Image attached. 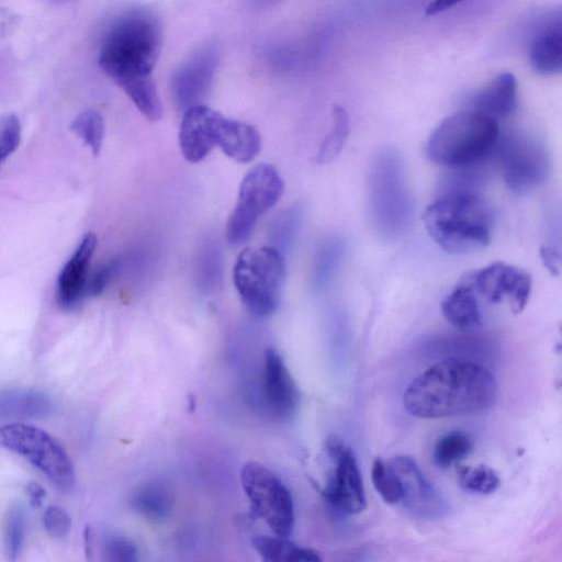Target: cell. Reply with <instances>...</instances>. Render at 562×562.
Returning a JSON list of instances; mask_svg holds the SVG:
<instances>
[{
	"label": "cell",
	"instance_id": "4fadbf2b",
	"mask_svg": "<svg viewBox=\"0 0 562 562\" xmlns=\"http://www.w3.org/2000/svg\"><path fill=\"white\" fill-rule=\"evenodd\" d=\"M220 61V48L216 43L209 42L198 48L171 78V93L176 106L186 110L202 104L207 95Z\"/></svg>",
	"mask_w": 562,
	"mask_h": 562
},
{
	"label": "cell",
	"instance_id": "4dcf8cb0",
	"mask_svg": "<svg viewBox=\"0 0 562 562\" xmlns=\"http://www.w3.org/2000/svg\"><path fill=\"white\" fill-rule=\"evenodd\" d=\"M26 518L20 505H15L8 512L4 524V548L10 561H15L22 549L25 539Z\"/></svg>",
	"mask_w": 562,
	"mask_h": 562
},
{
	"label": "cell",
	"instance_id": "8d00e7d4",
	"mask_svg": "<svg viewBox=\"0 0 562 562\" xmlns=\"http://www.w3.org/2000/svg\"><path fill=\"white\" fill-rule=\"evenodd\" d=\"M120 267L121 260L119 258L111 259L102 265L88 280L87 296L101 294L119 272Z\"/></svg>",
	"mask_w": 562,
	"mask_h": 562
},
{
	"label": "cell",
	"instance_id": "30bf717a",
	"mask_svg": "<svg viewBox=\"0 0 562 562\" xmlns=\"http://www.w3.org/2000/svg\"><path fill=\"white\" fill-rule=\"evenodd\" d=\"M283 180L270 165L254 167L243 179L236 206L227 224V239L239 245L251 235L258 220L283 193Z\"/></svg>",
	"mask_w": 562,
	"mask_h": 562
},
{
	"label": "cell",
	"instance_id": "603a6c76",
	"mask_svg": "<svg viewBox=\"0 0 562 562\" xmlns=\"http://www.w3.org/2000/svg\"><path fill=\"white\" fill-rule=\"evenodd\" d=\"M258 555L266 562H319L322 557L311 548L295 544L285 537L258 536L251 540Z\"/></svg>",
	"mask_w": 562,
	"mask_h": 562
},
{
	"label": "cell",
	"instance_id": "cb8c5ba5",
	"mask_svg": "<svg viewBox=\"0 0 562 562\" xmlns=\"http://www.w3.org/2000/svg\"><path fill=\"white\" fill-rule=\"evenodd\" d=\"M345 252L346 243L339 236H330L322 241L316 250L312 271V283L315 290H324L331 283Z\"/></svg>",
	"mask_w": 562,
	"mask_h": 562
},
{
	"label": "cell",
	"instance_id": "b9f144b4",
	"mask_svg": "<svg viewBox=\"0 0 562 562\" xmlns=\"http://www.w3.org/2000/svg\"><path fill=\"white\" fill-rule=\"evenodd\" d=\"M49 1H52V2H54V3H63V2H66V1H68V0H49Z\"/></svg>",
	"mask_w": 562,
	"mask_h": 562
},
{
	"label": "cell",
	"instance_id": "2e32d148",
	"mask_svg": "<svg viewBox=\"0 0 562 562\" xmlns=\"http://www.w3.org/2000/svg\"><path fill=\"white\" fill-rule=\"evenodd\" d=\"M220 112L198 104L183 112L179 130V145L190 162L205 158L216 146V123Z\"/></svg>",
	"mask_w": 562,
	"mask_h": 562
},
{
	"label": "cell",
	"instance_id": "6da1fadb",
	"mask_svg": "<svg viewBox=\"0 0 562 562\" xmlns=\"http://www.w3.org/2000/svg\"><path fill=\"white\" fill-rule=\"evenodd\" d=\"M497 391L496 379L487 367L464 359H446L408 384L403 405L411 415L426 419L473 414L490 408Z\"/></svg>",
	"mask_w": 562,
	"mask_h": 562
},
{
	"label": "cell",
	"instance_id": "5b68a950",
	"mask_svg": "<svg viewBox=\"0 0 562 562\" xmlns=\"http://www.w3.org/2000/svg\"><path fill=\"white\" fill-rule=\"evenodd\" d=\"M499 134L496 120L473 110L461 111L446 117L435 128L426 153L441 166L471 167L494 153Z\"/></svg>",
	"mask_w": 562,
	"mask_h": 562
},
{
	"label": "cell",
	"instance_id": "8fae6325",
	"mask_svg": "<svg viewBox=\"0 0 562 562\" xmlns=\"http://www.w3.org/2000/svg\"><path fill=\"white\" fill-rule=\"evenodd\" d=\"M326 451L335 462L323 495L336 510L346 515H356L367 507L364 487L357 458L350 447L337 435L326 439Z\"/></svg>",
	"mask_w": 562,
	"mask_h": 562
},
{
	"label": "cell",
	"instance_id": "f546056e",
	"mask_svg": "<svg viewBox=\"0 0 562 562\" xmlns=\"http://www.w3.org/2000/svg\"><path fill=\"white\" fill-rule=\"evenodd\" d=\"M458 481L464 491L476 494H491L499 485L495 470L485 464L460 468Z\"/></svg>",
	"mask_w": 562,
	"mask_h": 562
},
{
	"label": "cell",
	"instance_id": "e0dca14e",
	"mask_svg": "<svg viewBox=\"0 0 562 562\" xmlns=\"http://www.w3.org/2000/svg\"><path fill=\"white\" fill-rule=\"evenodd\" d=\"M97 236L87 233L63 267L56 286V301L64 310L76 307L87 296L88 272Z\"/></svg>",
	"mask_w": 562,
	"mask_h": 562
},
{
	"label": "cell",
	"instance_id": "83f0119b",
	"mask_svg": "<svg viewBox=\"0 0 562 562\" xmlns=\"http://www.w3.org/2000/svg\"><path fill=\"white\" fill-rule=\"evenodd\" d=\"M302 224V212L297 206L280 213L271 223L269 239L272 247L282 254L292 247Z\"/></svg>",
	"mask_w": 562,
	"mask_h": 562
},
{
	"label": "cell",
	"instance_id": "f35d334b",
	"mask_svg": "<svg viewBox=\"0 0 562 562\" xmlns=\"http://www.w3.org/2000/svg\"><path fill=\"white\" fill-rule=\"evenodd\" d=\"M26 494L31 506L34 508L41 507L46 496V492L43 486L36 482H30L27 484Z\"/></svg>",
	"mask_w": 562,
	"mask_h": 562
},
{
	"label": "cell",
	"instance_id": "44dd1931",
	"mask_svg": "<svg viewBox=\"0 0 562 562\" xmlns=\"http://www.w3.org/2000/svg\"><path fill=\"white\" fill-rule=\"evenodd\" d=\"M52 400L33 389H13L0 392V419H36L53 413Z\"/></svg>",
	"mask_w": 562,
	"mask_h": 562
},
{
	"label": "cell",
	"instance_id": "3957f363",
	"mask_svg": "<svg viewBox=\"0 0 562 562\" xmlns=\"http://www.w3.org/2000/svg\"><path fill=\"white\" fill-rule=\"evenodd\" d=\"M429 236L445 251L464 255L491 243L493 215L475 193L452 190L430 203L423 214Z\"/></svg>",
	"mask_w": 562,
	"mask_h": 562
},
{
	"label": "cell",
	"instance_id": "52a82bcc",
	"mask_svg": "<svg viewBox=\"0 0 562 562\" xmlns=\"http://www.w3.org/2000/svg\"><path fill=\"white\" fill-rule=\"evenodd\" d=\"M0 446L26 459L59 491L74 490V465L64 448L45 430L22 423L3 425Z\"/></svg>",
	"mask_w": 562,
	"mask_h": 562
},
{
	"label": "cell",
	"instance_id": "4316f807",
	"mask_svg": "<svg viewBox=\"0 0 562 562\" xmlns=\"http://www.w3.org/2000/svg\"><path fill=\"white\" fill-rule=\"evenodd\" d=\"M333 124L329 133L321 144L317 153V162L327 164L334 160L342 150L349 135V117L342 106L333 109Z\"/></svg>",
	"mask_w": 562,
	"mask_h": 562
},
{
	"label": "cell",
	"instance_id": "9a60e30c",
	"mask_svg": "<svg viewBox=\"0 0 562 562\" xmlns=\"http://www.w3.org/2000/svg\"><path fill=\"white\" fill-rule=\"evenodd\" d=\"M262 394L269 412L277 418L291 416L300 402L296 383L273 348H267L263 355Z\"/></svg>",
	"mask_w": 562,
	"mask_h": 562
},
{
	"label": "cell",
	"instance_id": "277c9868",
	"mask_svg": "<svg viewBox=\"0 0 562 562\" xmlns=\"http://www.w3.org/2000/svg\"><path fill=\"white\" fill-rule=\"evenodd\" d=\"M368 207L375 232L394 240L408 229L412 198L401 154L393 147L380 149L373 157L367 179Z\"/></svg>",
	"mask_w": 562,
	"mask_h": 562
},
{
	"label": "cell",
	"instance_id": "ffe728a7",
	"mask_svg": "<svg viewBox=\"0 0 562 562\" xmlns=\"http://www.w3.org/2000/svg\"><path fill=\"white\" fill-rule=\"evenodd\" d=\"M441 313L448 323L460 331H468L481 325L482 313L477 294L465 278L445 296Z\"/></svg>",
	"mask_w": 562,
	"mask_h": 562
},
{
	"label": "cell",
	"instance_id": "7402d4cb",
	"mask_svg": "<svg viewBox=\"0 0 562 562\" xmlns=\"http://www.w3.org/2000/svg\"><path fill=\"white\" fill-rule=\"evenodd\" d=\"M530 65L542 76L559 74L562 68V32L561 21L547 25L533 40L530 46Z\"/></svg>",
	"mask_w": 562,
	"mask_h": 562
},
{
	"label": "cell",
	"instance_id": "7c38bea8",
	"mask_svg": "<svg viewBox=\"0 0 562 562\" xmlns=\"http://www.w3.org/2000/svg\"><path fill=\"white\" fill-rule=\"evenodd\" d=\"M477 295L490 303L508 301L514 314L526 307L532 285L531 276L524 269L496 261L465 277Z\"/></svg>",
	"mask_w": 562,
	"mask_h": 562
},
{
	"label": "cell",
	"instance_id": "d590c367",
	"mask_svg": "<svg viewBox=\"0 0 562 562\" xmlns=\"http://www.w3.org/2000/svg\"><path fill=\"white\" fill-rule=\"evenodd\" d=\"M43 524L47 533L56 539L65 538L71 526L70 516L59 506H49L43 516Z\"/></svg>",
	"mask_w": 562,
	"mask_h": 562
},
{
	"label": "cell",
	"instance_id": "9c48e42d",
	"mask_svg": "<svg viewBox=\"0 0 562 562\" xmlns=\"http://www.w3.org/2000/svg\"><path fill=\"white\" fill-rule=\"evenodd\" d=\"M507 188L524 195L547 178L550 158L544 145L533 136L512 132L498 137L494 153Z\"/></svg>",
	"mask_w": 562,
	"mask_h": 562
},
{
	"label": "cell",
	"instance_id": "836d02e7",
	"mask_svg": "<svg viewBox=\"0 0 562 562\" xmlns=\"http://www.w3.org/2000/svg\"><path fill=\"white\" fill-rule=\"evenodd\" d=\"M21 140V124L14 114L0 116V166L18 148Z\"/></svg>",
	"mask_w": 562,
	"mask_h": 562
},
{
	"label": "cell",
	"instance_id": "7a4b0ae2",
	"mask_svg": "<svg viewBox=\"0 0 562 562\" xmlns=\"http://www.w3.org/2000/svg\"><path fill=\"white\" fill-rule=\"evenodd\" d=\"M162 43L161 23L147 8L117 15L102 36L99 65L125 93L154 81L151 74Z\"/></svg>",
	"mask_w": 562,
	"mask_h": 562
},
{
	"label": "cell",
	"instance_id": "e575fe53",
	"mask_svg": "<svg viewBox=\"0 0 562 562\" xmlns=\"http://www.w3.org/2000/svg\"><path fill=\"white\" fill-rule=\"evenodd\" d=\"M102 553L109 561L131 562L138 559L136 546L128 539L119 536H108L103 539Z\"/></svg>",
	"mask_w": 562,
	"mask_h": 562
},
{
	"label": "cell",
	"instance_id": "ab89813d",
	"mask_svg": "<svg viewBox=\"0 0 562 562\" xmlns=\"http://www.w3.org/2000/svg\"><path fill=\"white\" fill-rule=\"evenodd\" d=\"M462 1L463 0H432L428 4V7L426 9V13L428 15H435V14L441 13Z\"/></svg>",
	"mask_w": 562,
	"mask_h": 562
},
{
	"label": "cell",
	"instance_id": "d6a6232c",
	"mask_svg": "<svg viewBox=\"0 0 562 562\" xmlns=\"http://www.w3.org/2000/svg\"><path fill=\"white\" fill-rule=\"evenodd\" d=\"M199 279L205 290H214L221 279V254L216 245L209 243L199 259Z\"/></svg>",
	"mask_w": 562,
	"mask_h": 562
},
{
	"label": "cell",
	"instance_id": "484cf974",
	"mask_svg": "<svg viewBox=\"0 0 562 562\" xmlns=\"http://www.w3.org/2000/svg\"><path fill=\"white\" fill-rule=\"evenodd\" d=\"M472 441L469 435L461 430H452L441 436L434 447V461L447 469L469 454Z\"/></svg>",
	"mask_w": 562,
	"mask_h": 562
},
{
	"label": "cell",
	"instance_id": "60d3db41",
	"mask_svg": "<svg viewBox=\"0 0 562 562\" xmlns=\"http://www.w3.org/2000/svg\"><path fill=\"white\" fill-rule=\"evenodd\" d=\"M280 0H249L250 4L256 9H263L276 4Z\"/></svg>",
	"mask_w": 562,
	"mask_h": 562
},
{
	"label": "cell",
	"instance_id": "d6986e66",
	"mask_svg": "<svg viewBox=\"0 0 562 562\" xmlns=\"http://www.w3.org/2000/svg\"><path fill=\"white\" fill-rule=\"evenodd\" d=\"M517 106V82L509 72L498 75L472 98V110L497 121Z\"/></svg>",
	"mask_w": 562,
	"mask_h": 562
},
{
	"label": "cell",
	"instance_id": "d4e9b609",
	"mask_svg": "<svg viewBox=\"0 0 562 562\" xmlns=\"http://www.w3.org/2000/svg\"><path fill=\"white\" fill-rule=\"evenodd\" d=\"M172 496L159 484H147L139 487L132 496V507L144 517L159 521L166 518L172 508Z\"/></svg>",
	"mask_w": 562,
	"mask_h": 562
},
{
	"label": "cell",
	"instance_id": "ba28073f",
	"mask_svg": "<svg viewBox=\"0 0 562 562\" xmlns=\"http://www.w3.org/2000/svg\"><path fill=\"white\" fill-rule=\"evenodd\" d=\"M240 482L252 512L273 535L288 538L294 527V504L283 481L263 464L248 462L240 471Z\"/></svg>",
	"mask_w": 562,
	"mask_h": 562
},
{
	"label": "cell",
	"instance_id": "1f68e13d",
	"mask_svg": "<svg viewBox=\"0 0 562 562\" xmlns=\"http://www.w3.org/2000/svg\"><path fill=\"white\" fill-rule=\"evenodd\" d=\"M371 480L375 491L385 503L396 504L400 502V484L389 462L376 457L372 462Z\"/></svg>",
	"mask_w": 562,
	"mask_h": 562
},
{
	"label": "cell",
	"instance_id": "5bb4252c",
	"mask_svg": "<svg viewBox=\"0 0 562 562\" xmlns=\"http://www.w3.org/2000/svg\"><path fill=\"white\" fill-rule=\"evenodd\" d=\"M401 490L400 502L419 518L436 519L446 515L448 504L441 493L424 476L416 461L408 456L390 460Z\"/></svg>",
	"mask_w": 562,
	"mask_h": 562
},
{
	"label": "cell",
	"instance_id": "f1b7e54d",
	"mask_svg": "<svg viewBox=\"0 0 562 562\" xmlns=\"http://www.w3.org/2000/svg\"><path fill=\"white\" fill-rule=\"evenodd\" d=\"M71 131L79 136L98 155L104 136L102 115L93 109L79 113L70 124Z\"/></svg>",
	"mask_w": 562,
	"mask_h": 562
},
{
	"label": "cell",
	"instance_id": "ac0fdd59",
	"mask_svg": "<svg viewBox=\"0 0 562 562\" xmlns=\"http://www.w3.org/2000/svg\"><path fill=\"white\" fill-rule=\"evenodd\" d=\"M216 146L232 159L248 162L259 154L261 139L254 126L220 113L216 123Z\"/></svg>",
	"mask_w": 562,
	"mask_h": 562
},
{
	"label": "cell",
	"instance_id": "74e56055",
	"mask_svg": "<svg viewBox=\"0 0 562 562\" xmlns=\"http://www.w3.org/2000/svg\"><path fill=\"white\" fill-rule=\"evenodd\" d=\"M541 259L544 266L552 272V274H559L560 271V252L552 247L541 248Z\"/></svg>",
	"mask_w": 562,
	"mask_h": 562
},
{
	"label": "cell",
	"instance_id": "8992f818",
	"mask_svg": "<svg viewBox=\"0 0 562 562\" xmlns=\"http://www.w3.org/2000/svg\"><path fill=\"white\" fill-rule=\"evenodd\" d=\"M233 276L240 300L252 315L263 317L276 310L285 278L280 251L272 246L245 249Z\"/></svg>",
	"mask_w": 562,
	"mask_h": 562
}]
</instances>
